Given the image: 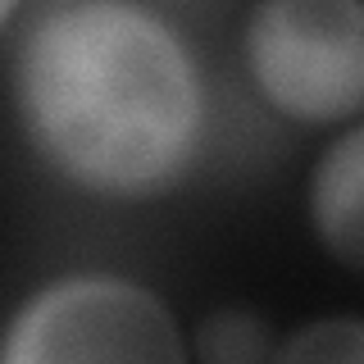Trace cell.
I'll return each instance as SVG.
<instances>
[{
    "instance_id": "1",
    "label": "cell",
    "mask_w": 364,
    "mask_h": 364,
    "mask_svg": "<svg viewBox=\"0 0 364 364\" xmlns=\"http://www.w3.org/2000/svg\"><path fill=\"white\" fill-rule=\"evenodd\" d=\"M18 105L64 178L141 196L187 168L200 77L168 23L132 0H64L18 55Z\"/></svg>"
},
{
    "instance_id": "2",
    "label": "cell",
    "mask_w": 364,
    "mask_h": 364,
    "mask_svg": "<svg viewBox=\"0 0 364 364\" xmlns=\"http://www.w3.org/2000/svg\"><path fill=\"white\" fill-rule=\"evenodd\" d=\"M250 68L278 109L346 119L364 91L360 0H264L250 23Z\"/></svg>"
},
{
    "instance_id": "3",
    "label": "cell",
    "mask_w": 364,
    "mask_h": 364,
    "mask_svg": "<svg viewBox=\"0 0 364 364\" xmlns=\"http://www.w3.org/2000/svg\"><path fill=\"white\" fill-rule=\"evenodd\" d=\"M0 355L32 360H182V337L151 291L119 278H73L28 301Z\"/></svg>"
},
{
    "instance_id": "4",
    "label": "cell",
    "mask_w": 364,
    "mask_h": 364,
    "mask_svg": "<svg viewBox=\"0 0 364 364\" xmlns=\"http://www.w3.org/2000/svg\"><path fill=\"white\" fill-rule=\"evenodd\" d=\"M314 219L323 242L355 269L360 264V132H346L318 164Z\"/></svg>"
},
{
    "instance_id": "5",
    "label": "cell",
    "mask_w": 364,
    "mask_h": 364,
    "mask_svg": "<svg viewBox=\"0 0 364 364\" xmlns=\"http://www.w3.org/2000/svg\"><path fill=\"white\" fill-rule=\"evenodd\" d=\"M200 355L205 360H255L264 355V341H259V323L242 314H223L210 318L200 333Z\"/></svg>"
},
{
    "instance_id": "6",
    "label": "cell",
    "mask_w": 364,
    "mask_h": 364,
    "mask_svg": "<svg viewBox=\"0 0 364 364\" xmlns=\"http://www.w3.org/2000/svg\"><path fill=\"white\" fill-rule=\"evenodd\" d=\"M333 333H341V323H333L323 333V328H310L301 341H291L287 346V355H296V360H310V355H341V360H360V346H350V341H333Z\"/></svg>"
},
{
    "instance_id": "7",
    "label": "cell",
    "mask_w": 364,
    "mask_h": 364,
    "mask_svg": "<svg viewBox=\"0 0 364 364\" xmlns=\"http://www.w3.org/2000/svg\"><path fill=\"white\" fill-rule=\"evenodd\" d=\"M9 5H14V0H0V18H5V14H9Z\"/></svg>"
}]
</instances>
